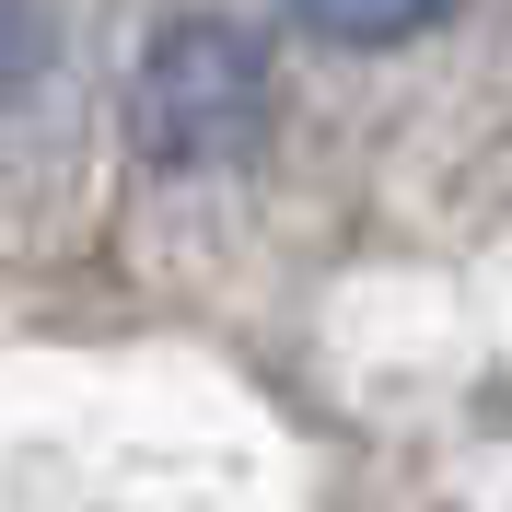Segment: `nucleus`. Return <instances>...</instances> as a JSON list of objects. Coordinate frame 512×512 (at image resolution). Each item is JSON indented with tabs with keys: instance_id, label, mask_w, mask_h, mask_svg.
Instances as JSON below:
<instances>
[{
	"instance_id": "nucleus-3",
	"label": "nucleus",
	"mask_w": 512,
	"mask_h": 512,
	"mask_svg": "<svg viewBox=\"0 0 512 512\" xmlns=\"http://www.w3.org/2000/svg\"><path fill=\"white\" fill-rule=\"evenodd\" d=\"M47 70V0H0V94Z\"/></svg>"
},
{
	"instance_id": "nucleus-1",
	"label": "nucleus",
	"mask_w": 512,
	"mask_h": 512,
	"mask_svg": "<svg viewBox=\"0 0 512 512\" xmlns=\"http://www.w3.org/2000/svg\"><path fill=\"white\" fill-rule=\"evenodd\" d=\"M268 128V59L233 24H175L140 59V140L163 163H233Z\"/></svg>"
},
{
	"instance_id": "nucleus-2",
	"label": "nucleus",
	"mask_w": 512,
	"mask_h": 512,
	"mask_svg": "<svg viewBox=\"0 0 512 512\" xmlns=\"http://www.w3.org/2000/svg\"><path fill=\"white\" fill-rule=\"evenodd\" d=\"M303 12V35H326V47H396V35H419L431 12H454V0H291Z\"/></svg>"
}]
</instances>
